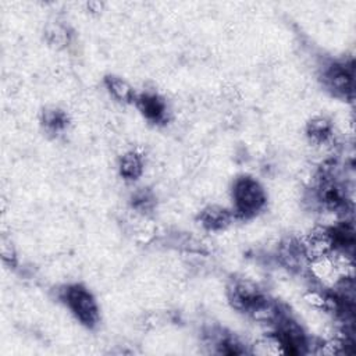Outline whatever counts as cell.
<instances>
[{
  "instance_id": "1",
  "label": "cell",
  "mask_w": 356,
  "mask_h": 356,
  "mask_svg": "<svg viewBox=\"0 0 356 356\" xmlns=\"http://www.w3.org/2000/svg\"><path fill=\"white\" fill-rule=\"evenodd\" d=\"M232 199L235 213L241 217H252L266 204L264 189L252 177H239L234 182Z\"/></svg>"
},
{
  "instance_id": "2",
  "label": "cell",
  "mask_w": 356,
  "mask_h": 356,
  "mask_svg": "<svg viewBox=\"0 0 356 356\" xmlns=\"http://www.w3.org/2000/svg\"><path fill=\"white\" fill-rule=\"evenodd\" d=\"M63 299L74 316L86 327H95L99 309L92 293L81 285H70L63 291Z\"/></svg>"
},
{
  "instance_id": "3",
  "label": "cell",
  "mask_w": 356,
  "mask_h": 356,
  "mask_svg": "<svg viewBox=\"0 0 356 356\" xmlns=\"http://www.w3.org/2000/svg\"><path fill=\"white\" fill-rule=\"evenodd\" d=\"M323 83L335 96H350L353 92V68L346 63H332L323 70Z\"/></svg>"
},
{
  "instance_id": "4",
  "label": "cell",
  "mask_w": 356,
  "mask_h": 356,
  "mask_svg": "<svg viewBox=\"0 0 356 356\" xmlns=\"http://www.w3.org/2000/svg\"><path fill=\"white\" fill-rule=\"evenodd\" d=\"M228 299L241 312L249 313L266 295L249 280L236 278L228 285Z\"/></svg>"
},
{
  "instance_id": "5",
  "label": "cell",
  "mask_w": 356,
  "mask_h": 356,
  "mask_svg": "<svg viewBox=\"0 0 356 356\" xmlns=\"http://www.w3.org/2000/svg\"><path fill=\"white\" fill-rule=\"evenodd\" d=\"M135 102H136L139 110L142 111V114L147 120L160 122L165 118L167 107L160 96H157L154 93H145V95L135 97Z\"/></svg>"
},
{
  "instance_id": "6",
  "label": "cell",
  "mask_w": 356,
  "mask_h": 356,
  "mask_svg": "<svg viewBox=\"0 0 356 356\" xmlns=\"http://www.w3.org/2000/svg\"><path fill=\"white\" fill-rule=\"evenodd\" d=\"M231 218H232V214L227 209L216 204L207 206L206 209L202 210L199 216L200 224L210 231H218L225 228L229 224Z\"/></svg>"
},
{
  "instance_id": "7",
  "label": "cell",
  "mask_w": 356,
  "mask_h": 356,
  "mask_svg": "<svg viewBox=\"0 0 356 356\" xmlns=\"http://www.w3.org/2000/svg\"><path fill=\"white\" fill-rule=\"evenodd\" d=\"M143 172V159L136 152L125 153L120 160V174L127 181L138 179Z\"/></svg>"
},
{
  "instance_id": "8",
  "label": "cell",
  "mask_w": 356,
  "mask_h": 356,
  "mask_svg": "<svg viewBox=\"0 0 356 356\" xmlns=\"http://www.w3.org/2000/svg\"><path fill=\"white\" fill-rule=\"evenodd\" d=\"M106 88L118 102L127 103V102L135 100V97H136L132 88L129 86V83L120 76H107Z\"/></svg>"
},
{
  "instance_id": "9",
  "label": "cell",
  "mask_w": 356,
  "mask_h": 356,
  "mask_svg": "<svg viewBox=\"0 0 356 356\" xmlns=\"http://www.w3.org/2000/svg\"><path fill=\"white\" fill-rule=\"evenodd\" d=\"M307 135L316 143H324L331 136V124L323 117L313 118L307 124Z\"/></svg>"
},
{
  "instance_id": "10",
  "label": "cell",
  "mask_w": 356,
  "mask_h": 356,
  "mask_svg": "<svg viewBox=\"0 0 356 356\" xmlns=\"http://www.w3.org/2000/svg\"><path fill=\"white\" fill-rule=\"evenodd\" d=\"M43 125L53 132H58L61 129L65 128L67 125V115L64 111L57 110V108H51V110H46L43 114Z\"/></svg>"
},
{
  "instance_id": "11",
  "label": "cell",
  "mask_w": 356,
  "mask_h": 356,
  "mask_svg": "<svg viewBox=\"0 0 356 356\" xmlns=\"http://www.w3.org/2000/svg\"><path fill=\"white\" fill-rule=\"evenodd\" d=\"M46 38L49 43H51L56 47H63L68 43V32L64 26L58 24H51L46 29Z\"/></svg>"
},
{
  "instance_id": "12",
  "label": "cell",
  "mask_w": 356,
  "mask_h": 356,
  "mask_svg": "<svg viewBox=\"0 0 356 356\" xmlns=\"http://www.w3.org/2000/svg\"><path fill=\"white\" fill-rule=\"evenodd\" d=\"M1 257H3V261L4 263H8L10 266H14L15 264V252H14V248L10 242H6L3 241L1 243Z\"/></svg>"
}]
</instances>
